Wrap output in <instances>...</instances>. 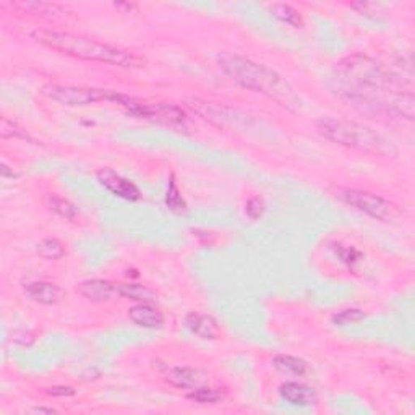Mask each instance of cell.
<instances>
[{"label":"cell","instance_id":"cell-14","mask_svg":"<svg viewBox=\"0 0 415 415\" xmlns=\"http://www.w3.org/2000/svg\"><path fill=\"white\" fill-rule=\"evenodd\" d=\"M130 321L147 330H159L164 326V315L151 304H138L128 310Z\"/></svg>","mask_w":415,"mask_h":415},{"label":"cell","instance_id":"cell-11","mask_svg":"<svg viewBox=\"0 0 415 415\" xmlns=\"http://www.w3.org/2000/svg\"><path fill=\"white\" fill-rule=\"evenodd\" d=\"M166 380L169 385L179 390H195L208 381V375L203 370L193 366H174L167 371Z\"/></svg>","mask_w":415,"mask_h":415},{"label":"cell","instance_id":"cell-25","mask_svg":"<svg viewBox=\"0 0 415 415\" xmlns=\"http://www.w3.org/2000/svg\"><path fill=\"white\" fill-rule=\"evenodd\" d=\"M265 211H266V203H265V199H263L261 197H253L245 204L247 216H249L253 221L261 219L263 214H265Z\"/></svg>","mask_w":415,"mask_h":415},{"label":"cell","instance_id":"cell-29","mask_svg":"<svg viewBox=\"0 0 415 415\" xmlns=\"http://www.w3.org/2000/svg\"><path fill=\"white\" fill-rule=\"evenodd\" d=\"M31 412H35V414H57L56 409H51V407H33L31 409Z\"/></svg>","mask_w":415,"mask_h":415},{"label":"cell","instance_id":"cell-16","mask_svg":"<svg viewBox=\"0 0 415 415\" xmlns=\"http://www.w3.org/2000/svg\"><path fill=\"white\" fill-rule=\"evenodd\" d=\"M118 295L123 299L138 302V304H153L158 299L154 290L143 284H118Z\"/></svg>","mask_w":415,"mask_h":415},{"label":"cell","instance_id":"cell-9","mask_svg":"<svg viewBox=\"0 0 415 415\" xmlns=\"http://www.w3.org/2000/svg\"><path fill=\"white\" fill-rule=\"evenodd\" d=\"M23 292L30 300H33L39 305H57L67 297V292L61 285L47 281H35L25 284Z\"/></svg>","mask_w":415,"mask_h":415},{"label":"cell","instance_id":"cell-8","mask_svg":"<svg viewBox=\"0 0 415 415\" xmlns=\"http://www.w3.org/2000/svg\"><path fill=\"white\" fill-rule=\"evenodd\" d=\"M96 177H98V182L107 192H111L112 195H116L118 198L127 199V202H140L143 197L140 188L135 185L132 180L117 174L116 171L101 169L98 174H96Z\"/></svg>","mask_w":415,"mask_h":415},{"label":"cell","instance_id":"cell-17","mask_svg":"<svg viewBox=\"0 0 415 415\" xmlns=\"http://www.w3.org/2000/svg\"><path fill=\"white\" fill-rule=\"evenodd\" d=\"M12 7L20 10V12H23V13L39 15V17H52V15L62 12V7L58 4L37 2V0H25V2H15V4H12Z\"/></svg>","mask_w":415,"mask_h":415},{"label":"cell","instance_id":"cell-3","mask_svg":"<svg viewBox=\"0 0 415 415\" xmlns=\"http://www.w3.org/2000/svg\"><path fill=\"white\" fill-rule=\"evenodd\" d=\"M31 37L39 44L49 47V49L66 54V56L73 58H82V61L101 62L120 68H142L147 63V58L132 51L104 44V42L68 33V31L36 28L31 33Z\"/></svg>","mask_w":415,"mask_h":415},{"label":"cell","instance_id":"cell-21","mask_svg":"<svg viewBox=\"0 0 415 415\" xmlns=\"http://www.w3.org/2000/svg\"><path fill=\"white\" fill-rule=\"evenodd\" d=\"M36 253L44 260H58L66 255V249L63 244L57 239H42L39 244L36 245Z\"/></svg>","mask_w":415,"mask_h":415},{"label":"cell","instance_id":"cell-10","mask_svg":"<svg viewBox=\"0 0 415 415\" xmlns=\"http://www.w3.org/2000/svg\"><path fill=\"white\" fill-rule=\"evenodd\" d=\"M78 292L83 295L85 299L96 304H104V302H111L118 295V284H114L107 279H88L78 285Z\"/></svg>","mask_w":415,"mask_h":415},{"label":"cell","instance_id":"cell-23","mask_svg":"<svg viewBox=\"0 0 415 415\" xmlns=\"http://www.w3.org/2000/svg\"><path fill=\"white\" fill-rule=\"evenodd\" d=\"M0 137H2L4 140H7V138H18V140H26V142L35 143V140L31 138L30 135L23 130V128H20L17 125V123L8 122L7 118H4V120H2V128H0Z\"/></svg>","mask_w":415,"mask_h":415},{"label":"cell","instance_id":"cell-18","mask_svg":"<svg viewBox=\"0 0 415 415\" xmlns=\"http://www.w3.org/2000/svg\"><path fill=\"white\" fill-rule=\"evenodd\" d=\"M268 10L274 18H278L279 21H283V23H285V25L292 26V28H302V26H304L302 15L292 7V5L276 2V4L268 5Z\"/></svg>","mask_w":415,"mask_h":415},{"label":"cell","instance_id":"cell-4","mask_svg":"<svg viewBox=\"0 0 415 415\" xmlns=\"http://www.w3.org/2000/svg\"><path fill=\"white\" fill-rule=\"evenodd\" d=\"M316 128L330 142L357 149L360 153L381 156V158H395L397 154V148L390 140L364 123L326 117L316 122Z\"/></svg>","mask_w":415,"mask_h":415},{"label":"cell","instance_id":"cell-15","mask_svg":"<svg viewBox=\"0 0 415 415\" xmlns=\"http://www.w3.org/2000/svg\"><path fill=\"white\" fill-rule=\"evenodd\" d=\"M273 366L278 371L290 376H305L310 373V365L304 359L294 357V355H276L273 359Z\"/></svg>","mask_w":415,"mask_h":415},{"label":"cell","instance_id":"cell-5","mask_svg":"<svg viewBox=\"0 0 415 415\" xmlns=\"http://www.w3.org/2000/svg\"><path fill=\"white\" fill-rule=\"evenodd\" d=\"M41 93L47 99L72 107L89 106L101 101L118 102V99H120V93H117V91L73 85H46L41 88Z\"/></svg>","mask_w":415,"mask_h":415},{"label":"cell","instance_id":"cell-1","mask_svg":"<svg viewBox=\"0 0 415 415\" xmlns=\"http://www.w3.org/2000/svg\"><path fill=\"white\" fill-rule=\"evenodd\" d=\"M337 93L365 112L397 116L412 120L414 93L404 88L402 78L383 68L364 54L342 58L336 67Z\"/></svg>","mask_w":415,"mask_h":415},{"label":"cell","instance_id":"cell-13","mask_svg":"<svg viewBox=\"0 0 415 415\" xmlns=\"http://www.w3.org/2000/svg\"><path fill=\"white\" fill-rule=\"evenodd\" d=\"M183 323H185L187 330L190 331L193 336L204 339V341H213V339H216L219 336L218 321L209 315L192 311V314H188L185 316V321Z\"/></svg>","mask_w":415,"mask_h":415},{"label":"cell","instance_id":"cell-19","mask_svg":"<svg viewBox=\"0 0 415 415\" xmlns=\"http://www.w3.org/2000/svg\"><path fill=\"white\" fill-rule=\"evenodd\" d=\"M166 206L169 208V211L177 213V214L187 211V202H185V198L182 197V192L179 190V185H177L174 174L171 175L169 185H167Z\"/></svg>","mask_w":415,"mask_h":415},{"label":"cell","instance_id":"cell-12","mask_svg":"<svg viewBox=\"0 0 415 415\" xmlns=\"http://www.w3.org/2000/svg\"><path fill=\"white\" fill-rule=\"evenodd\" d=\"M279 395L285 402L297 407H309L316 402V392L314 388L302 385L297 381H287L279 386Z\"/></svg>","mask_w":415,"mask_h":415},{"label":"cell","instance_id":"cell-6","mask_svg":"<svg viewBox=\"0 0 415 415\" xmlns=\"http://www.w3.org/2000/svg\"><path fill=\"white\" fill-rule=\"evenodd\" d=\"M336 197L357 211L381 223H390L401 216V209L390 199L357 188H337Z\"/></svg>","mask_w":415,"mask_h":415},{"label":"cell","instance_id":"cell-22","mask_svg":"<svg viewBox=\"0 0 415 415\" xmlns=\"http://www.w3.org/2000/svg\"><path fill=\"white\" fill-rule=\"evenodd\" d=\"M187 397L198 404H216L218 401H221L223 396H221V392L218 390H214V388L199 386L195 388V390H192V392H188Z\"/></svg>","mask_w":415,"mask_h":415},{"label":"cell","instance_id":"cell-20","mask_svg":"<svg viewBox=\"0 0 415 415\" xmlns=\"http://www.w3.org/2000/svg\"><path fill=\"white\" fill-rule=\"evenodd\" d=\"M47 206H49L51 211H54L58 216L73 221L78 216V209L72 202L68 199L58 197V195H49L47 197Z\"/></svg>","mask_w":415,"mask_h":415},{"label":"cell","instance_id":"cell-28","mask_svg":"<svg viewBox=\"0 0 415 415\" xmlns=\"http://www.w3.org/2000/svg\"><path fill=\"white\" fill-rule=\"evenodd\" d=\"M0 175H2L4 179H17L18 172H15L12 167H8L5 163H2L0 164Z\"/></svg>","mask_w":415,"mask_h":415},{"label":"cell","instance_id":"cell-27","mask_svg":"<svg viewBox=\"0 0 415 415\" xmlns=\"http://www.w3.org/2000/svg\"><path fill=\"white\" fill-rule=\"evenodd\" d=\"M47 395L54 397H70L75 395V390L72 386H52L47 390Z\"/></svg>","mask_w":415,"mask_h":415},{"label":"cell","instance_id":"cell-26","mask_svg":"<svg viewBox=\"0 0 415 415\" xmlns=\"http://www.w3.org/2000/svg\"><path fill=\"white\" fill-rule=\"evenodd\" d=\"M337 256L341 258V261L344 265L347 266H354L357 265V263L362 260V252H359L357 249H354V247H342V245H337L336 249Z\"/></svg>","mask_w":415,"mask_h":415},{"label":"cell","instance_id":"cell-7","mask_svg":"<svg viewBox=\"0 0 415 415\" xmlns=\"http://www.w3.org/2000/svg\"><path fill=\"white\" fill-rule=\"evenodd\" d=\"M128 114L140 118H147L151 122L163 123V125L177 128V130H185L187 128V116L179 106L174 104H147L132 96L122 94L118 102Z\"/></svg>","mask_w":415,"mask_h":415},{"label":"cell","instance_id":"cell-24","mask_svg":"<svg viewBox=\"0 0 415 415\" xmlns=\"http://www.w3.org/2000/svg\"><path fill=\"white\" fill-rule=\"evenodd\" d=\"M365 318V314L362 310L359 309H347V310H342L339 311L333 316V321L336 323L337 326H347V325H354V323H359L362 321Z\"/></svg>","mask_w":415,"mask_h":415},{"label":"cell","instance_id":"cell-2","mask_svg":"<svg viewBox=\"0 0 415 415\" xmlns=\"http://www.w3.org/2000/svg\"><path fill=\"white\" fill-rule=\"evenodd\" d=\"M218 63L221 70L242 88L268 96L290 111H297L300 107V99L292 85L276 70L230 52L219 54Z\"/></svg>","mask_w":415,"mask_h":415}]
</instances>
